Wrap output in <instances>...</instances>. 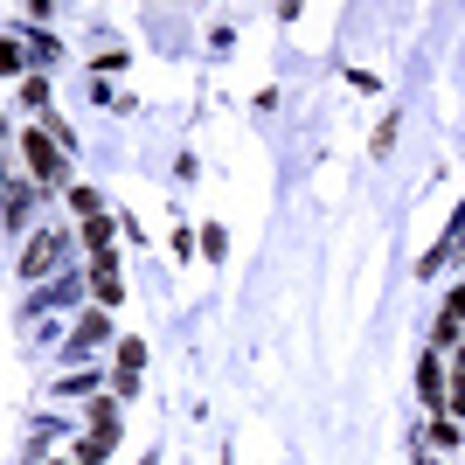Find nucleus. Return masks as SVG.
<instances>
[{
	"instance_id": "1",
	"label": "nucleus",
	"mask_w": 465,
	"mask_h": 465,
	"mask_svg": "<svg viewBox=\"0 0 465 465\" xmlns=\"http://www.w3.org/2000/svg\"><path fill=\"white\" fill-rule=\"evenodd\" d=\"M21 153H28L35 174H63V153L49 146V133H21Z\"/></svg>"
},
{
	"instance_id": "4",
	"label": "nucleus",
	"mask_w": 465,
	"mask_h": 465,
	"mask_svg": "<svg viewBox=\"0 0 465 465\" xmlns=\"http://www.w3.org/2000/svg\"><path fill=\"white\" fill-rule=\"evenodd\" d=\"M28 209H35V194H28V188H7V223H21Z\"/></svg>"
},
{
	"instance_id": "2",
	"label": "nucleus",
	"mask_w": 465,
	"mask_h": 465,
	"mask_svg": "<svg viewBox=\"0 0 465 465\" xmlns=\"http://www.w3.org/2000/svg\"><path fill=\"white\" fill-rule=\"evenodd\" d=\"M56 257H63V236H35V251H28V264H21V272L42 278V272H56Z\"/></svg>"
},
{
	"instance_id": "5",
	"label": "nucleus",
	"mask_w": 465,
	"mask_h": 465,
	"mask_svg": "<svg viewBox=\"0 0 465 465\" xmlns=\"http://www.w3.org/2000/svg\"><path fill=\"white\" fill-rule=\"evenodd\" d=\"M465 327V292H451V306H445V333Z\"/></svg>"
},
{
	"instance_id": "6",
	"label": "nucleus",
	"mask_w": 465,
	"mask_h": 465,
	"mask_svg": "<svg viewBox=\"0 0 465 465\" xmlns=\"http://www.w3.org/2000/svg\"><path fill=\"white\" fill-rule=\"evenodd\" d=\"M459 389H465V354H459Z\"/></svg>"
},
{
	"instance_id": "3",
	"label": "nucleus",
	"mask_w": 465,
	"mask_h": 465,
	"mask_svg": "<svg viewBox=\"0 0 465 465\" xmlns=\"http://www.w3.org/2000/svg\"><path fill=\"white\" fill-rule=\"evenodd\" d=\"M139 361H146V348H139V341H125V348H118V389L139 382Z\"/></svg>"
}]
</instances>
